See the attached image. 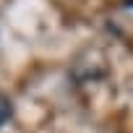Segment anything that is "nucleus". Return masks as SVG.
I'll return each mask as SVG.
<instances>
[{
	"label": "nucleus",
	"mask_w": 133,
	"mask_h": 133,
	"mask_svg": "<svg viewBox=\"0 0 133 133\" xmlns=\"http://www.w3.org/2000/svg\"><path fill=\"white\" fill-rule=\"evenodd\" d=\"M11 117H13V102L5 94H0V128H3Z\"/></svg>",
	"instance_id": "f257e3e1"
},
{
	"label": "nucleus",
	"mask_w": 133,
	"mask_h": 133,
	"mask_svg": "<svg viewBox=\"0 0 133 133\" xmlns=\"http://www.w3.org/2000/svg\"><path fill=\"white\" fill-rule=\"evenodd\" d=\"M125 8H133V0H125V3H123Z\"/></svg>",
	"instance_id": "f03ea898"
}]
</instances>
